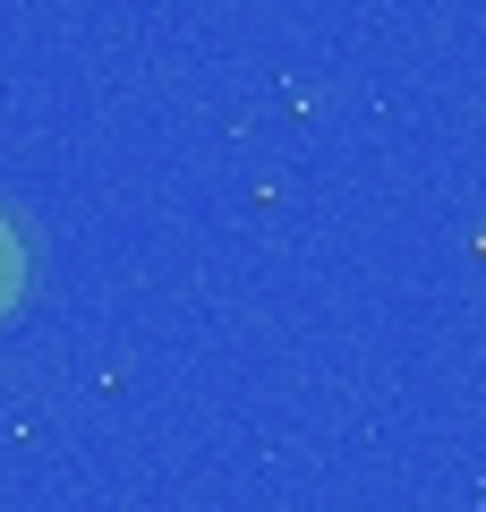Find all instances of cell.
<instances>
[{
  "mask_svg": "<svg viewBox=\"0 0 486 512\" xmlns=\"http://www.w3.org/2000/svg\"><path fill=\"white\" fill-rule=\"evenodd\" d=\"M18 299H26V231L0 214V316L18 308Z\"/></svg>",
  "mask_w": 486,
  "mask_h": 512,
  "instance_id": "cell-1",
  "label": "cell"
}]
</instances>
